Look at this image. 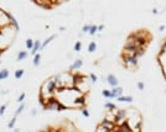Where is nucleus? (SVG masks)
<instances>
[{"mask_svg":"<svg viewBox=\"0 0 166 132\" xmlns=\"http://www.w3.org/2000/svg\"><path fill=\"white\" fill-rule=\"evenodd\" d=\"M56 89V82H55V79H50V80L46 82L44 85H42V93L46 91V93H49L50 95H52L53 94V90Z\"/></svg>","mask_w":166,"mask_h":132,"instance_id":"1","label":"nucleus"},{"mask_svg":"<svg viewBox=\"0 0 166 132\" xmlns=\"http://www.w3.org/2000/svg\"><path fill=\"white\" fill-rule=\"evenodd\" d=\"M101 126H102V127H104L107 131H114V130H115L117 129V125L115 124H114V122H110V121H108V120H102V122L99 124Z\"/></svg>","mask_w":166,"mask_h":132,"instance_id":"2","label":"nucleus"},{"mask_svg":"<svg viewBox=\"0 0 166 132\" xmlns=\"http://www.w3.org/2000/svg\"><path fill=\"white\" fill-rule=\"evenodd\" d=\"M60 105H61V103L58 100L51 98V99H49V104H47V106H46V109L47 110H58Z\"/></svg>","mask_w":166,"mask_h":132,"instance_id":"3","label":"nucleus"},{"mask_svg":"<svg viewBox=\"0 0 166 132\" xmlns=\"http://www.w3.org/2000/svg\"><path fill=\"white\" fill-rule=\"evenodd\" d=\"M110 94H112V98H119L123 94V89L119 87H115V88H113V90H110Z\"/></svg>","mask_w":166,"mask_h":132,"instance_id":"4","label":"nucleus"},{"mask_svg":"<svg viewBox=\"0 0 166 132\" xmlns=\"http://www.w3.org/2000/svg\"><path fill=\"white\" fill-rule=\"evenodd\" d=\"M107 82H108V84H109V85H112L113 88L118 87V80H117V78L114 77L113 74H109V75L107 77Z\"/></svg>","mask_w":166,"mask_h":132,"instance_id":"5","label":"nucleus"},{"mask_svg":"<svg viewBox=\"0 0 166 132\" xmlns=\"http://www.w3.org/2000/svg\"><path fill=\"white\" fill-rule=\"evenodd\" d=\"M125 47H128V48H130V47H138L136 41H135V38H134L133 36H130V37L127 40V42H125Z\"/></svg>","mask_w":166,"mask_h":132,"instance_id":"6","label":"nucleus"},{"mask_svg":"<svg viewBox=\"0 0 166 132\" xmlns=\"http://www.w3.org/2000/svg\"><path fill=\"white\" fill-rule=\"evenodd\" d=\"M82 64H83V61L82 59H77L73 64H72L71 67H70V69L71 71H76V69H79V68L82 67Z\"/></svg>","mask_w":166,"mask_h":132,"instance_id":"7","label":"nucleus"},{"mask_svg":"<svg viewBox=\"0 0 166 132\" xmlns=\"http://www.w3.org/2000/svg\"><path fill=\"white\" fill-rule=\"evenodd\" d=\"M40 48H41V42H40V41H35V42H34V47H32V50H31V53L36 54Z\"/></svg>","mask_w":166,"mask_h":132,"instance_id":"8","label":"nucleus"},{"mask_svg":"<svg viewBox=\"0 0 166 132\" xmlns=\"http://www.w3.org/2000/svg\"><path fill=\"white\" fill-rule=\"evenodd\" d=\"M106 120H108V121H110V122H114V124H115V115H114V112H113V111L107 112V115H106Z\"/></svg>","mask_w":166,"mask_h":132,"instance_id":"9","label":"nucleus"},{"mask_svg":"<svg viewBox=\"0 0 166 132\" xmlns=\"http://www.w3.org/2000/svg\"><path fill=\"white\" fill-rule=\"evenodd\" d=\"M118 100H119V101H124V103H132L133 101V98L132 96H123V95H122V96H119L118 98Z\"/></svg>","mask_w":166,"mask_h":132,"instance_id":"10","label":"nucleus"},{"mask_svg":"<svg viewBox=\"0 0 166 132\" xmlns=\"http://www.w3.org/2000/svg\"><path fill=\"white\" fill-rule=\"evenodd\" d=\"M26 57H27V52L26 51H21V52H19V54H18V61H23Z\"/></svg>","mask_w":166,"mask_h":132,"instance_id":"11","label":"nucleus"},{"mask_svg":"<svg viewBox=\"0 0 166 132\" xmlns=\"http://www.w3.org/2000/svg\"><path fill=\"white\" fill-rule=\"evenodd\" d=\"M55 37H56V36H55V35H53V36H50V37H49L47 40H46V41L44 42V43H41V48H44V47H46V46H47V45H49V43H50V42H51V41H52V40H53Z\"/></svg>","mask_w":166,"mask_h":132,"instance_id":"12","label":"nucleus"},{"mask_svg":"<svg viewBox=\"0 0 166 132\" xmlns=\"http://www.w3.org/2000/svg\"><path fill=\"white\" fill-rule=\"evenodd\" d=\"M40 59H41V56L39 54V53H36L35 54V57H34V66H39L40 64Z\"/></svg>","mask_w":166,"mask_h":132,"instance_id":"13","label":"nucleus"},{"mask_svg":"<svg viewBox=\"0 0 166 132\" xmlns=\"http://www.w3.org/2000/svg\"><path fill=\"white\" fill-rule=\"evenodd\" d=\"M97 50V45H96V42H91L89 45H88V51L89 52H94Z\"/></svg>","mask_w":166,"mask_h":132,"instance_id":"14","label":"nucleus"},{"mask_svg":"<svg viewBox=\"0 0 166 132\" xmlns=\"http://www.w3.org/2000/svg\"><path fill=\"white\" fill-rule=\"evenodd\" d=\"M23 75H24V69H19V71L15 72V78L16 79H20Z\"/></svg>","mask_w":166,"mask_h":132,"instance_id":"15","label":"nucleus"},{"mask_svg":"<svg viewBox=\"0 0 166 132\" xmlns=\"http://www.w3.org/2000/svg\"><path fill=\"white\" fill-rule=\"evenodd\" d=\"M75 104H76V105H84V104H86L84 96L81 98V99H76V100H75Z\"/></svg>","mask_w":166,"mask_h":132,"instance_id":"16","label":"nucleus"},{"mask_svg":"<svg viewBox=\"0 0 166 132\" xmlns=\"http://www.w3.org/2000/svg\"><path fill=\"white\" fill-rule=\"evenodd\" d=\"M10 21H11V24H13V25L15 26V30H16V31H19V29H20V27H19V25H18V21L15 20V17H13V16H11V19H10Z\"/></svg>","mask_w":166,"mask_h":132,"instance_id":"17","label":"nucleus"},{"mask_svg":"<svg viewBox=\"0 0 166 132\" xmlns=\"http://www.w3.org/2000/svg\"><path fill=\"white\" fill-rule=\"evenodd\" d=\"M26 47L29 50H32V47H34V41L31 40V38H29L27 41H26Z\"/></svg>","mask_w":166,"mask_h":132,"instance_id":"18","label":"nucleus"},{"mask_svg":"<svg viewBox=\"0 0 166 132\" xmlns=\"http://www.w3.org/2000/svg\"><path fill=\"white\" fill-rule=\"evenodd\" d=\"M97 31H98V26H96V25L91 26V29H89V34H91V35H94Z\"/></svg>","mask_w":166,"mask_h":132,"instance_id":"19","label":"nucleus"},{"mask_svg":"<svg viewBox=\"0 0 166 132\" xmlns=\"http://www.w3.org/2000/svg\"><path fill=\"white\" fill-rule=\"evenodd\" d=\"M104 106H106L107 109H110V111H113V110H115V109H117V108H115V105L112 104V103H107Z\"/></svg>","mask_w":166,"mask_h":132,"instance_id":"20","label":"nucleus"},{"mask_svg":"<svg viewBox=\"0 0 166 132\" xmlns=\"http://www.w3.org/2000/svg\"><path fill=\"white\" fill-rule=\"evenodd\" d=\"M0 73H1V77H3V79H6V78L9 77V72H8L6 69H4V71H0Z\"/></svg>","mask_w":166,"mask_h":132,"instance_id":"21","label":"nucleus"},{"mask_svg":"<svg viewBox=\"0 0 166 132\" xmlns=\"http://www.w3.org/2000/svg\"><path fill=\"white\" fill-rule=\"evenodd\" d=\"M15 122H16V117H14L11 121H10L9 125H8V127H9V129H13V127H14V125H15Z\"/></svg>","mask_w":166,"mask_h":132,"instance_id":"22","label":"nucleus"},{"mask_svg":"<svg viewBox=\"0 0 166 132\" xmlns=\"http://www.w3.org/2000/svg\"><path fill=\"white\" fill-rule=\"evenodd\" d=\"M81 47H82V43H81V42L78 41V42H77V43L75 45V51H76V52L81 51Z\"/></svg>","mask_w":166,"mask_h":132,"instance_id":"23","label":"nucleus"},{"mask_svg":"<svg viewBox=\"0 0 166 132\" xmlns=\"http://www.w3.org/2000/svg\"><path fill=\"white\" fill-rule=\"evenodd\" d=\"M103 96H106V98H112V94L109 90H103Z\"/></svg>","mask_w":166,"mask_h":132,"instance_id":"24","label":"nucleus"},{"mask_svg":"<svg viewBox=\"0 0 166 132\" xmlns=\"http://www.w3.org/2000/svg\"><path fill=\"white\" fill-rule=\"evenodd\" d=\"M96 132H109V131H107V130H106L104 127H102V126L99 125V126H98V127H97Z\"/></svg>","mask_w":166,"mask_h":132,"instance_id":"25","label":"nucleus"},{"mask_svg":"<svg viewBox=\"0 0 166 132\" xmlns=\"http://www.w3.org/2000/svg\"><path fill=\"white\" fill-rule=\"evenodd\" d=\"M24 108H25V104H21V105H20V106H19V109L16 110V115H19L20 112H21L23 110H24Z\"/></svg>","mask_w":166,"mask_h":132,"instance_id":"26","label":"nucleus"},{"mask_svg":"<svg viewBox=\"0 0 166 132\" xmlns=\"http://www.w3.org/2000/svg\"><path fill=\"white\" fill-rule=\"evenodd\" d=\"M89 29H91V25H86V26H83V29H82V31L83 32H89Z\"/></svg>","mask_w":166,"mask_h":132,"instance_id":"27","label":"nucleus"},{"mask_svg":"<svg viewBox=\"0 0 166 132\" xmlns=\"http://www.w3.org/2000/svg\"><path fill=\"white\" fill-rule=\"evenodd\" d=\"M24 99H25V93H23L21 95H20L19 99H18V101H19V103H23V101H24Z\"/></svg>","mask_w":166,"mask_h":132,"instance_id":"28","label":"nucleus"},{"mask_svg":"<svg viewBox=\"0 0 166 132\" xmlns=\"http://www.w3.org/2000/svg\"><path fill=\"white\" fill-rule=\"evenodd\" d=\"M82 114H83V116H86V117H89V112H88L86 109H82Z\"/></svg>","mask_w":166,"mask_h":132,"instance_id":"29","label":"nucleus"},{"mask_svg":"<svg viewBox=\"0 0 166 132\" xmlns=\"http://www.w3.org/2000/svg\"><path fill=\"white\" fill-rule=\"evenodd\" d=\"M89 77H91V80H92L93 83H96V82H97V75H96V74H91Z\"/></svg>","mask_w":166,"mask_h":132,"instance_id":"30","label":"nucleus"},{"mask_svg":"<svg viewBox=\"0 0 166 132\" xmlns=\"http://www.w3.org/2000/svg\"><path fill=\"white\" fill-rule=\"evenodd\" d=\"M5 110H6V106L5 105H3L1 108H0V115H4V112H5Z\"/></svg>","mask_w":166,"mask_h":132,"instance_id":"31","label":"nucleus"},{"mask_svg":"<svg viewBox=\"0 0 166 132\" xmlns=\"http://www.w3.org/2000/svg\"><path fill=\"white\" fill-rule=\"evenodd\" d=\"M138 88L140 89V90H143V89H144V84H143L141 82H139V83H138Z\"/></svg>","mask_w":166,"mask_h":132,"instance_id":"32","label":"nucleus"},{"mask_svg":"<svg viewBox=\"0 0 166 132\" xmlns=\"http://www.w3.org/2000/svg\"><path fill=\"white\" fill-rule=\"evenodd\" d=\"M164 52H166V42L161 46V53H164Z\"/></svg>","mask_w":166,"mask_h":132,"instance_id":"33","label":"nucleus"},{"mask_svg":"<svg viewBox=\"0 0 166 132\" xmlns=\"http://www.w3.org/2000/svg\"><path fill=\"white\" fill-rule=\"evenodd\" d=\"M159 30H160V31H164V30H165V26H160Z\"/></svg>","mask_w":166,"mask_h":132,"instance_id":"34","label":"nucleus"},{"mask_svg":"<svg viewBox=\"0 0 166 132\" xmlns=\"http://www.w3.org/2000/svg\"><path fill=\"white\" fill-rule=\"evenodd\" d=\"M113 132H122V131H120V130H119V127H117V129H115V130H114Z\"/></svg>","mask_w":166,"mask_h":132,"instance_id":"35","label":"nucleus"},{"mask_svg":"<svg viewBox=\"0 0 166 132\" xmlns=\"http://www.w3.org/2000/svg\"><path fill=\"white\" fill-rule=\"evenodd\" d=\"M1 79H3V77H1V73H0V80H1Z\"/></svg>","mask_w":166,"mask_h":132,"instance_id":"36","label":"nucleus"},{"mask_svg":"<svg viewBox=\"0 0 166 132\" xmlns=\"http://www.w3.org/2000/svg\"><path fill=\"white\" fill-rule=\"evenodd\" d=\"M60 132H62V131H60Z\"/></svg>","mask_w":166,"mask_h":132,"instance_id":"37","label":"nucleus"}]
</instances>
